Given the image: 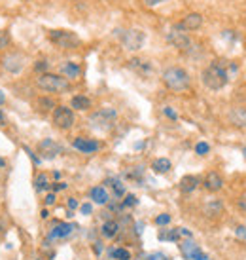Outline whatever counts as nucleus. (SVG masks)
<instances>
[{
  "label": "nucleus",
  "instance_id": "nucleus-3",
  "mask_svg": "<svg viewBox=\"0 0 246 260\" xmlns=\"http://www.w3.org/2000/svg\"><path fill=\"white\" fill-rule=\"evenodd\" d=\"M36 86L40 89H44L47 93H63L66 91L70 84L65 76H59V74H49V72H42L36 78Z\"/></svg>",
  "mask_w": 246,
  "mask_h": 260
},
{
  "label": "nucleus",
  "instance_id": "nucleus-2",
  "mask_svg": "<svg viewBox=\"0 0 246 260\" xmlns=\"http://www.w3.org/2000/svg\"><path fill=\"white\" fill-rule=\"evenodd\" d=\"M163 82L170 91H186L189 87V74L180 67H170L163 72Z\"/></svg>",
  "mask_w": 246,
  "mask_h": 260
},
{
  "label": "nucleus",
  "instance_id": "nucleus-39",
  "mask_svg": "<svg viewBox=\"0 0 246 260\" xmlns=\"http://www.w3.org/2000/svg\"><path fill=\"white\" fill-rule=\"evenodd\" d=\"M4 234H6V224L4 221H0V238H4Z\"/></svg>",
  "mask_w": 246,
  "mask_h": 260
},
{
  "label": "nucleus",
  "instance_id": "nucleus-40",
  "mask_svg": "<svg viewBox=\"0 0 246 260\" xmlns=\"http://www.w3.org/2000/svg\"><path fill=\"white\" fill-rule=\"evenodd\" d=\"M68 207H70V209H76V207H78V202H76L74 198H70V200H68Z\"/></svg>",
  "mask_w": 246,
  "mask_h": 260
},
{
  "label": "nucleus",
  "instance_id": "nucleus-30",
  "mask_svg": "<svg viewBox=\"0 0 246 260\" xmlns=\"http://www.w3.org/2000/svg\"><path fill=\"white\" fill-rule=\"evenodd\" d=\"M237 205H239V209H241V211L246 213V192L239 196V200H237Z\"/></svg>",
  "mask_w": 246,
  "mask_h": 260
},
{
  "label": "nucleus",
  "instance_id": "nucleus-6",
  "mask_svg": "<svg viewBox=\"0 0 246 260\" xmlns=\"http://www.w3.org/2000/svg\"><path fill=\"white\" fill-rule=\"evenodd\" d=\"M144 42H146V34L138 29H129L122 34V44L125 46V49H129V51L140 49L142 46H144Z\"/></svg>",
  "mask_w": 246,
  "mask_h": 260
},
{
  "label": "nucleus",
  "instance_id": "nucleus-13",
  "mask_svg": "<svg viewBox=\"0 0 246 260\" xmlns=\"http://www.w3.org/2000/svg\"><path fill=\"white\" fill-rule=\"evenodd\" d=\"M182 27H184V30H197L201 25H203V15L201 13H197V11H193V13H188L184 19H182V23H180Z\"/></svg>",
  "mask_w": 246,
  "mask_h": 260
},
{
  "label": "nucleus",
  "instance_id": "nucleus-37",
  "mask_svg": "<svg viewBox=\"0 0 246 260\" xmlns=\"http://www.w3.org/2000/svg\"><path fill=\"white\" fill-rule=\"evenodd\" d=\"M55 203V194H49L46 198V205H53Z\"/></svg>",
  "mask_w": 246,
  "mask_h": 260
},
{
  "label": "nucleus",
  "instance_id": "nucleus-24",
  "mask_svg": "<svg viewBox=\"0 0 246 260\" xmlns=\"http://www.w3.org/2000/svg\"><path fill=\"white\" fill-rule=\"evenodd\" d=\"M72 228L74 226H70V224H57L55 226V230H51V238H66L70 232H72Z\"/></svg>",
  "mask_w": 246,
  "mask_h": 260
},
{
  "label": "nucleus",
  "instance_id": "nucleus-27",
  "mask_svg": "<svg viewBox=\"0 0 246 260\" xmlns=\"http://www.w3.org/2000/svg\"><path fill=\"white\" fill-rule=\"evenodd\" d=\"M180 238V230H170V232H161L159 240H169V241H176Z\"/></svg>",
  "mask_w": 246,
  "mask_h": 260
},
{
  "label": "nucleus",
  "instance_id": "nucleus-18",
  "mask_svg": "<svg viewBox=\"0 0 246 260\" xmlns=\"http://www.w3.org/2000/svg\"><path fill=\"white\" fill-rule=\"evenodd\" d=\"M34 106H36L38 112H49V110H55L57 108L53 99H49V97H40V99H36Z\"/></svg>",
  "mask_w": 246,
  "mask_h": 260
},
{
  "label": "nucleus",
  "instance_id": "nucleus-28",
  "mask_svg": "<svg viewBox=\"0 0 246 260\" xmlns=\"http://www.w3.org/2000/svg\"><path fill=\"white\" fill-rule=\"evenodd\" d=\"M9 46V32L8 30H0V51Z\"/></svg>",
  "mask_w": 246,
  "mask_h": 260
},
{
  "label": "nucleus",
  "instance_id": "nucleus-32",
  "mask_svg": "<svg viewBox=\"0 0 246 260\" xmlns=\"http://www.w3.org/2000/svg\"><path fill=\"white\" fill-rule=\"evenodd\" d=\"M146 260H169V257H165L163 253H151Z\"/></svg>",
  "mask_w": 246,
  "mask_h": 260
},
{
  "label": "nucleus",
  "instance_id": "nucleus-38",
  "mask_svg": "<svg viewBox=\"0 0 246 260\" xmlns=\"http://www.w3.org/2000/svg\"><path fill=\"white\" fill-rule=\"evenodd\" d=\"M82 213H84V215H89V213H91V205H89V203H84V205H82Z\"/></svg>",
  "mask_w": 246,
  "mask_h": 260
},
{
  "label": "nucleus",
  "instance_id": "nucleus-22",
  "mask_svg": "<svg viewBox=\"0 0 246 260\" xmlns=\"http://www.w3.org/2000/svg\"><path fill=\"white\" fill-rule=\"evenodd\" d=\"M72 108H76V110H87V108H91V101L84 95H76L72 97Z\"/></svg>",
  "mask_w": 246,
  "mask_h": 260
},
{
  "label": "nucleus",
  "instance_id": "nucleus-36",
  "mask_svg": "<svg viewBox=\"0 0 246 260\" xmlns=\"http://www.w3.org/2000/svg\"><path fill=\"white\" fill-rule=\"evenodd\" d=\"M165 114L169 116V118H172V120H174V118H176V112H174V110H172V108H170V106H167V108H165Z\"/></svg>",
  "mask_w": 246,
  "mask_h": 260
},
{
  "label": "nucleus",
  "instance_id": "nucleus-29",
  "mask_svg": "<svg viewBox=\"0 0 246 260\" xmlns=\"http://www.w3.org/2000/svg\"><path fill=\"white\" fill-rule=\"evenodd\" d=\"M208 150H210V148H208L207 143H199V145L195 146V152H197V154H201V156L208 154Z\"/></svg>",
  "mask_w": 246,
  "mask_h": 260
},
{
  "label": "nucleus",
  "instance_id": "nucleus-4",
  "mask_svg": "<svg viewBox=\"0 0 246 260\" xmlns=\"http://www.w3.org/2000/svg\"><path fill=\"white\" fill-rule=\"evenodd\" d=\"M49 40L63 49H72L80 46V38L72 30H49Z\"/></svg>",
  "mask_w": 246,
  "mask_h": 260
},
{
  "label": "nucleus",
  "instance_id": "nucleus-20",
  "mask_svg": "<svg viewBox=\"0 0 246 260\" xmlns=\"http://www.w3.org/2000/svg\"><path fill=\"white\" fill-rule=\"evenodd\" d=\"M91 200L95 203H99V205H104V203L108 202V192L104 190L103 186H95L93 190H91Z\"/></svg>",
  "mask_w": 246,
  "mask_h": 260
},
{
  "label": "nucleus",
  "instance_id": "nucleus-14",
  "mask_svg": "<svg viewBox=\"0 0 246 260\" xmlns=\"http://www.w3.org/2000/svg\"><path fill=\"white\" fill-rule=\"evenodd\" d=\"M74 148L82 150L84 154H91V152H97L99 150V143L97 141H91V139H76L74 141Z\"/></svg>",
  "mask_w": 246,
  "mask_h": 260
},
{
  "label": "nucleus",
  "instance_id": "nucleus-25",
  "mask_svg": "<svg viewBox=\"0 0 246 260\" xmlns=\"http://www.w3.org/2000/svg\"><path fill=\"white\" fill-rule=\"evenodd\" d=\"M34 188H36V192H44V190L49 188V179H47L46 173H40L34 179Z\"/></svg>",
  "mask_w": 246,
  "mask_h": 260
},
{
  "label": "nucleus",
  "instance_id": "nucleus-19",
  "mask_svg": "<svg viewBox=\"0 0 246 260\" xmlns=\"http://www.w3.org/2000/svg\"><path fill=\"white\" fill-rule=\"evenodd\" d=\"M129 68L136 70L138 74H146V72L151 70V65L148 61H142V59H131V61H129Z\"/></svg>",
  "mask_w": 246,
  "mask_h": 260
},
{
  "label": "nucleus",
  "instance_id": "nucleus-21",
  "mask_svg": "<svg viewBox=\"0 0 246 260\" xmlns=\"http://www.w3.org/2000/svg\"><path fill=\"white\" fill-rule=\"evenodd\" d=\"M151 169H153L155 173H159V175L169 173L170 171V162L167 160V158H157V160L151 164Z\"/></svg>",
  "mask_w": 246,
  "mask_h": 260
},
{
  "label": "nucleus",
  "instance_id": "nucleus-26",
  "mask_svg": "<svg viewBox=\"0 0 246 260\" xmlns=\"http://www.w3.org/2000/svg\"><path fill=\"white\" fill-rule=\"evenodd\" d=\"M112 257L116 260H131V253L127 249H122V247H120V249L112 251Z\"/></svg>",
  "mask_w": 246,
  "mask_h": 260
},
{
  "label": "nucleus",
  "instance_id": "nucleus-8",
  "mask_svg": "<svg viewBox=\"0 0 246 260\" xmlns=\"http://www.w3.org/2000/svg\"><path fill=\"white\" fill-rule=\"evenodd\" d=\"M114 120H116V110L103 108V110H99V112H95L91 116V125L99 127V129H106V127H110L114 124Z\"/></svg>",
  "mask_w": 246,
  "mask_h": 260
},
{
  "label": "nucleus",
  "instance_id": "nucleus-11",
  "mask_svg": "<svg viewBox=\"0 0 246 260\" xmlns=\"http://www.w3.org/2000/svg\"><path fill=\"white\" fill-rule=\"evenodd\" d=\"M23 61H25L23 55H19V53H11V55H6V57H4L2 65H4V68L9 70V72H19V70L23 68V65H25Z\"/></svg>",
  "mask_w": 246,
  "mask_h": 260
},
{
  "label": "nucleus",
  "instance_id": "nucleus-44",
  "mask_svg": "<svg viewBox=\"0 0 246 260\" xmlns=\"http://www.w3.org/2000/svg\"><path fill=\"white\" fill-rule=\"evenodd\" d=\"M36 260H46L44 257H36Z\"/></svg>",
  "mask_w": 246,
  "mask_h": 260
},
{
  "label": "nucleus",
  "instance_id": "nucleus-23",
  "mask_svg": "<svg viewBox=\"0 0 246 260\" xmlns=\"http://www.w3.org/2000/svg\"><path fill=\"white\" fill-rule=\"evenodd\" d=\"M118 230H120V226H118V222L116 221H106L103 224L104 238H114V236H118Z\"/></svg>",
  "mask_w": 246,
  "mask_h": 260
},
{
  "label": "nucleus",
  "instance_id": "nucleus-5",
  "mask_svg": "<svg viewBox=\"0 0 246 260\" xmlns=\"http://www.w3.org/2000/svg\"><path fill=\"white\" fill-rule=\"evenodd\" d=\"M167 40H169L170 44L174 46L176 49H180V51H186V49L191 46V40H189L188 32L184 30V27L182 25H174L172 29L169 30V34H167Z\"/></svg>",
  "mask_w": 246,
  "mask_h": 260
},
{
  "label": "nucleus",
  "instance_id": "nucleus-10",
  "mask_svg": "<svg viewBox=\"0 0 246 260\" xmlns=\"http://www.w3.org/2000/svg\"><path fill=\"white\" fill-rule=\"evenodd\" d=\"M229 122L239 127V129H246V106H235L229 112Z\"/></svg>",
  "mask_w": 246,
  "mask_h": 260
},
{
  "label": "nucleus",
  "instance_id": "nucleus-41",
  "mask_svg": "<svg viewBox=\"0 0 246 260\" xmlns=\"http://www.w3.org/2000/svg\"><path fill=\"white\" fill-rule=\"evenodd\" d=\"M66 184L65 183H57L55 186H53V188H55V190H63V188H65Z\"/></svg>",
  "mask_w": 246,
  "mask_h": 260
},
{
  "label": "nucleus",
  "instance_id": "nucleus-1",
  "mask_svg": "<svg viewBox=\"0 0 246 260\" xmlns=\"http://www.w3.org/2000/svg\"><path fill=\"white\" fill-rule=\"evenodd\" d=\"M229 70L237 72V65L227 63V61H214L212 65H208L203 70V84L214 91L222 89L229 82Z\"/></svg>",
  "mask_w": 246,
  "mask_h": 260
},
{
  "label": "nucleus",
  "instance_id": "nucleus-35",
  "mask_svg": "<svg viewBox=\"0 0 246 260\" xmlns=\"http://www.w3.org/2000/svg\"><path fill=\"white\" fill-rule=\"evenodd\" d=\"M161 2H165V0H144L146 6H157V4H161Z\"/></svg>",
  "mask_w": 246,
  "mask_h": 260
},
{
  "label": "nucleus",
  "instance_id": "nucleus-45",
  "mask_svg": "<svg viewBox=\"0 0 246 260\" xmlns=\"http://www.w3.org/2000/svg\"><path fill=\"white\" fill-rule=\"evenodd\" d=\"M245 152H246V150H245Z\"/></svg>",
  "mask_w": 246,
  "mask_h": 260
},
{
  "label": "nucleus",
  "instance_id": "nucleus-9",
  "mask_svg": "<svg viewBox=\"0 0 246 260\" xmlns=\"http://www.w3.org/2000/svg\"><path fill=\"white\" fill-rule=\"evenodd\" d=\"M38 150H40V154L44 156V158H55L63 152V146L57 145L55 141H51V139H44L40 145H38Z\"/></svg>",
  "mask_w": 246,
  "mask_h": 260
},
{
  "label": "nucleus",
  "instance_id": "nucleus-43",
  "mask_svg": "<svg viewBox=\"0 0 246 260\" xmlns=\"http://www.w3.org/2000/svg\"><path fill=\"white\" fill-rule=\"evenodd\" d=\"M6 164V162H4V160H2V158H0V167H2V165Z\"/></svg>",
  "mask_w": 246,
  "mask_h": 260
},
{
  "label": "nucleus",
  "instance_id": "nucleus-31",
  "mask_svg": "<svg viewBox=\"0 0 246 260\" xmlns=\"http://www.w3.org/2000/svg\"><path fill=\"white\" fill-rule=\"evenodd\" d=\"M169 222H170L169 215H159V217L155 219V224H159V226H165V224H169Z\"/></svg>",
  "mask_w": 246,
  "mask_h": 260
},
{
  "label": "nucleus",
  "instance_id": "nucleus-17",
  "mask_svg": "<svg viewBox=\"0 0 246 260\" xmlns=\"http://www.w3.org/2000/svg\"><path fill=\"white\" fill-rule=\"evenodd\" d=\"M197 184H199L197 177H193V175H188V177H184V179L180 181V190H182L184 194H189V192H193V190L197 188Z\"/></svg>",
  "mask_w": 246,
  "mask_h": 260
},
{
  "label": "nucleus",
  "instance_id": "nucleus-42",
  "mask_svg": "<svg viewBox=\"0 0 246 260\" xmlns=\"http://www.w3.org/2000/svg\"><path fill=\"white\" fill-rule=\"evenodd\" d=\"M0 103H4V95L2 93H0Z\"/></svg>",
  "mask_w": 246,
  "mask_h": 260
},
{
  "label": "nucleus",
  "instance_id": "nucleus-15",
  "mask_svg": "<svg viewBox=\"0 0 246 260\" xmlns=\"http://www.w3.org/2000/svg\"><path fill=\"white\" fill-rule=\"evenodd\" d=\"M80 72H82L80 65H76L72 61H66V63L61 65V74H63L66 80H68V78H78L80 76Z\"/></svg>",
  "mask_w": 246,
  "mask_h": 260
},
{
  "label": "nucleus",
  "instance_id": "nucleus-34",
  "mask_svg": "<svg viewBox=\"0 0 246 260\" xmlns=\"http://www.w3.org/2000/svg\"><path fill=\"white\" fill-rule=\"evenodd\" d=\"M125 205H136V198L134 196H127L125 198Z\"/></svg>",
  "mask_w": 246,
  "mask_h": 260
},
{
  "label": "nucleus",
  "instance_id": "nucleus-7",
  "mask_svg": "<svg viewBox=\"0 0 246 260\" xmlns=\"http://www.w3.org/2000/svg\"><path fill=\"white\" fill-rule=\"evenodd\" d=\"M53 124L59 129H70L74 125V112L66 106H57L53 110Z\"/></svg>",
  "mask_w": 246,
  "mask_h": 260
},
{
  "label": "nucleus",
  "instance_id": "nucleus-12",
  "mask_svg": "<svg viewBox=\"0 0 246 260\" xmlns=\"http://www.w3.org/2000/svg\"><path fill=\"white\" fill-rule=\"evenodd\" d=\"M222 186H224V179H222V175L216 173V171H210V173L205 177V188H207L208 192H218Z\"/></svg>",
  "mask_w": 246,
  "mask_h": 260
},
{
  "label": "nucleus",
  "instance_id": "nucleus-16",
  "mask_svg": "<svg viewBox=\"0 0 246 260\" xmlns=\"http://www.w3.org/2000/svg\"><path fill=\"white\" fill-rule=\"evenodd\" d=\"M224 213V203L220 202V200H212V202H208L205 205V215L207 217H212V219H216Z\"/></svg>",
  "mask_w": 246,
  "mask_h": 260
},
{
  "label": "nucleus",
  "instance_id": "nucleus-33",
  "mask_svg": "<svg viewBox=\"0 0 246 260\" xmlns=\"http://www.w3.org/2000/svg\"><path fill=\"white\" fill-rule=\"evenodd\" d=\"M34 68H36V70H46L47 63H46V61H38L36 65H34Z\"/></svg>",
  "mask_w": 246,
  "mask_h": 260
}]
</instances>
